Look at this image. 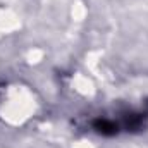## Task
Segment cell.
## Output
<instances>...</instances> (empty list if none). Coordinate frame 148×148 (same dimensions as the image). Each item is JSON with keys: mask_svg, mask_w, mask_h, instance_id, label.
Here are the masks:
<instances>
[{"mask_svg": "<svg viewBox=\"0 0 148 148\" xmlns=\"http://www.w3.org/2000/svg\"><path fill=\"white\" fill-rule=\"evenodd\" d=\"M95 127H97V131L98 133H102V134H115L117 133V126L112 122V121H97V124H95Z\"/></svg>", "mask_w": 148, "mask_h": 148, "instance_id": "1", "label": "cell"}]
</instances>
